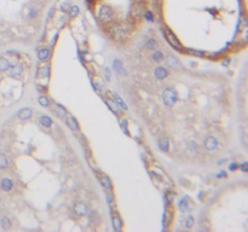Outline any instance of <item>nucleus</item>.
<instances>
[{
	"label": "nucleus",
	"instance_id": "f257e3e1",
	"mask_svg": "<svg viewBox=\"0 0 248 232\" xmlns=\"http://www.w3.org/2000/svg\"><path fill=\"white\" fill-rule=\"evenodd\" d=\"M98 18L102 23H104V24H108V23H111L114 20V12H113V9H111L110 6H107V5H103L99 7L98 10Z\"/></svg>",
	"mask_w": 248,
	"mask_h": 232
},
{
	"label": "nucleus",
	"instance_id": "f03ea898",
	"mask_svg": "<svg viewBox=\"0 0 248 232\" xmlns=\"http://www.w3.org/2000/svg\"><path fill=\"white\" fill-rule=\"evenodd\" d=\"M162 100L165 103V105L172 107L177 100V92H175L172 87H167L162 92Z\"/></svg>",
	"mask_w": 248,
	"mask_h": 232
},
{
	"label": "nucleus",
	"instance_id": "7ed1b4c3",
	"mask_svg": "<svg viewBox=\"0 0 248 232\" xmlns=\"http://www.w3.org/2000/svg\"><path fill=\"white\" fill-rule=\"evenodd\" d=\"M163 34H165V38H166V40L167 41L170 42V45L173 47V49H175V50H182L183 47H182V44H180V41L177 39V36H175L171 30H168V29H163Z\"/></svg>",
	"mask_w": 248,
	"mask_h": 232
},
{
	"label": "nucleus",
	"instance_id": "20e7f679",
	"mask_svg": "<svg viewBox=\"0 0 248 232\" xmlns=\"http://www.w3.org/2000/svg\"><path fill=\"white\" fill-rule=\"evenodd\" d=\"M110 35L114 40H124L126 36V29L121 26V24H115L110 28Z\"/></svg>",
	"mask_w": 248,
	"mask_h": 232
},
{
	"label": "nucleus",
	"instance_id": "39448f33",
	"mask_svg": "<svg viewBox=\"0 0 248 232\" xmlns=\"http://www.w3.org/2000/svg\"><path fill=\"white\" fill-rule=\"evenodd\" d=\"M97 177H98V180H99V183H101V185L104 187L105 190H108V191H111L113 190V185H111V181H110V179H109V177L107 174H104V173H98L97 174Z\"/></svg>",
	"mask_w": 248,
	"mask_h": 232
},
{
	"label": "nucleus",
	"instance_id": "423d86ee",
	"mask_svg": "<svg viewBox=\"0 0 248 232\" xmlns=\"http://www.w3.org/2000/svg\"><path fill=\"white\" fill-rule=\"evenodd\" d=\"M131 16L134 20H140L143 16H144V6L139 3L134 4L132 10H131Z\"/></svg>",
	"mask_w": 248,
	"mask_h": 232
},
{
	"label": "nucleus",
	"instance_id": "0eeeda50",
	"mask_svg": "<svg viewBox=\"0 0 248 232\" xmlns=\"http://www.w3.org/2000/svg\"><path fill=\"white\" fill-rule=\"evenodd\" d=\"M74 212L78 217H85V215H87V213H89V207L84 202H79L74 206Z\"/></svg>",
	"mask_w": 248,
	"mask_h": 232
},
{
	"label": "nucleus",
	"instance_id": "6e6552de",
	"mask_svg": "<svg viewBox=\"0 0 248 232\" xmlns=\"http://www.w3.org/2000/svg\"><path fill=\"white\" fill-rule=\"evenodd\" d=\"M50 49H47V47H41L39 51H38V58L41 61V62H45L50 58Z\"/></svg>",
	"mask_w": 248,
	"mask_h": 232
},
{
	"label": "nucleus",
	"instance_id": "1a4fd4ad",
	"mask_svg": "<svg viewBox=\"0 0 248 232\" xmlns=\"http://www.w3.org/2000/svg\"><path fill=\"white\" fill-rule=\"evenodd\" d=\"M23 73V68L22 65H15V67H10L9 69V75L11 77H20Z\"/></svg>",
	"mask_w": 248,
	"mask_h": 232
},
{
	"label": "nucleus",
	"instance_id": "9d476101",
	"mask_svg": "<svg viewBox=\"0 0 248 232\" xmlns=\"http://www.w3.org/2000/svg\"><path fill=\"white\" fill-rule=\"evenodd\" d=\"M218 145V141L214 137H208L205 140V148L207 150H214Z\"/></svg>",
	"mask_w": 248,
	"mask_h": 232
},
{
	"label": "nucleus",
	"instance_id": "9b49d317",
	"mask_svg": "<svg viewBox=\"0 0 248 232\" xmlns=\"http://www.w3.org/2000/svg\"><path fill=\"white\" fill-rule=\"evenodd\" d=\"M166 63H167V65H168L170 68H173V69H178L179 68V62L177 61L175 57H173V56H167Z\"/></svg>",
	"mask_w": 248,
	"mask_h": 232
},
{
	"label": "nucleus",
	"instance_id": "f8f14e48",
	"mask_svg": "<svg viewBox=\"0 0 248 232\" xmlns=\"http://www.w3.org/2000/svg\"><path fill=\"white\" fill-rule=\"evenodd\" d=\"M18 117L21 118V120H28V118H30V116H31V110L29 109V108H23V109H21L20 111H18Z\"/></svg>",
	"mask_w": 248,
	"mask_h": 232
},
{
	"label": "nucleus",
	"instance_id": "ddd939ff",
	"mask_svg": "<svg viewBox=\"0 0 248 232\" xmlns=\"http://www.w3.org/2000/svg\"><path fill=\"white\" fill-rule=\"evenodd\" d=\"M67 125L69 128L73 131V132H76L79 130V127H78V122L75 121V118L73 116H67Z\"/></svg>",
	"mask_w": 248,
	"mask_h": 232
},
{
	"label": "nucleus",
	"instance_id": "4468645a",
	"mask_svg": "<svg viewBox=\"0 0 248 232\" xmlns=\"http://www.w3.org/2000/svg\"><path fill=\"white\" fill-rule=\"evenodd\" d=\"M0 186H1V189H3L4 191H6V192H7V191H10V190L12 189V186H13L12 180L5 178V179L1 180V183H0Z\"/></svg>",
	"mask_w": 248,
	"mask_h": 232
},
{
	"label": "nucleus",
	"instance_id": "2eb2a0df",
	"mask_svg": "<svg viewBox=\"0 0 248 232\" xmlns=\"http://www.w3.org/2000/svg\"><path fill=\"white\" fill-rule=\"evenodd\" d=\"M154 74H155V77H157L159 80H162V79L167 77V70L165 68H162V67H157L155 69Z\"/></svg>",
	"mask_w": 248,
	"mask_h": 232
},
{
	"label": "nucleus",
	"instance_id": "dca6fc26",
	"mask_svg": "<svg viewBox=\"0 0 248 232\" xmlns=\"http://www.w3.org/2000/svg\"><path fill=\"white\" fill-rule=\"evenodd\" d=\"M113 227L116 231H121L122 230V221L117 215H114L113 217Z\"/></svg>",
	"mask_w": 248,
	"mask_h": 232
},
{
	"label": "nucleus",
	"instance_id": "f3484780",
	"mask_svg": "<svg viewBox=\"0 0 248 232\" xmlns=\"http://www.w3.org/2000/svg\"><path fill=\"white\" fill-rule=\"evenodd\" d=\"M114 70L116 71V73H119V74H125L126 73L121 61H119V59H115L114 61Z\"/></svg>",
	"mask_w": 248,
	"mask_h": 232
},
{
	"label": "nucleus",
	"instance_id": "a211bd4d",
	"mask_svg": "<svg viewBox=\"0 0 248 232\" xmlns=\"http://www.w3.org/2000/svg\"><path fill=\"white\" fill-rule=\"evenodd\" d=\"M53 110H54V113L57 114L59 117H66V115H67L66 109L63 108L62 105H59V104H56L54 108H53Z\"/></svg>",
	"mask_w": 248,
	"mask_h": 232
},
{
	"label": "nucleus",
	"instance_id": "6ab92c4d",
	"mask_svg": "<svg viewBox=\"0 0 248 232\" xmlns=\"http://www.w3.org/2000/svg\"><path fill=\"white\" fill-rule=\"evenodd\" d=\"M11 67L10 62L7 61L6 58H0V71H5V70H9Z\"/></svg>",
	"mask_w": 248,
	"mask_h": 232
},
{
	"label": "nucleus",
	"instance_id": "aec40b11",
	"mask_svg": "<svg viewBox=\"0 0 248 232\" xmlns=\"http://www.w3.org/2000/svg\"><path fill=\"white\" fill-rule=\"evenodd\" d=\"M113 99H115V102H116V104L117 105L121 108V109H124V110H126L127 109V107H126V104H125V102L120 98V95L119 94H116V93H114L113 94Z\"/></svg>",
	"mask_w": 248,
	"mask_h": 232
},
{
	"label": "nucleus",
	"instance_id": "412c9836",
	"mask_svg": "<svg viewBox=\"0 0 248 232\" xmlns=\"http://www.w3.org/2000/svg\"><path fill=\"white\" fill-rule=\"evenodd\" d=\"M40 122H41V125L44 127H47V128L52 126V120L49 116H41L40 117Z\"/></svg>",
	"mask_w": 248,
	"mask_h": 232
},
{
	"label": "nucleus",
	"instance_id": "4be33fe9",
	"mask_svg": "<svg viewBox=\"0 0 248 232\" xmlns=\"http://www.w3.org/2000/svg\"><path fill=\"white\" fill-rule=\"evenodd\" d=\"M68 11H69V15H70V17H71V18L76 17V16L79 15V12H80V10H79V6H76V5L70 6Z\"/></svg>",
	"mask_w": 248,
	"mask_h": 232
},
{
	"label": "nucleus",
	"instance_id": "5701e85b",
	"mask_svg": "<svg viewBox=\"0 0 248 232\" xmlns=\"http://www.w3.org/2000/svg\"><path fill=\"white\" fill-rule=\"evenodd\" d=\"M9 164V161H7V157L4 154H0V169H5Z\"/></svg>",
	"mask_w": 248,
	"mask_h": 232
},
{
	"label": "nucleus",
	"instance_id": "b1692460",
	"mask_svg": "<svg viewBox=\"0 0 248 232\" xmlns=\"http://www.w3.org/2000/svg\"><path fill=\"white\" fill-rule=\"evenodd\" d=\"M70 6L71 5L69 3V0H62V1L59 3V10L61 11H68Z\"/></svg>",
	"mask_w": 248,
	"mask_h": 232
},
{
	"label": "nucleus",
	"instance_id": "393cba45",
	"mask_svg": "<svg viewBox=\"0 0 248 232\" xmlns=\"http://www.w3.org/2000/svg\"><path fill=\"white\" fill-rule=\"evenodd\" d=\"M188 208H189V203L187 201V198H183L179 201V209L182 212H187L188 210Z\"/></svg>",
	"mask_w": 248,
	"mask_h": 232
},
{
	"label": "nucleus",
	"instance_id": "a878e982",
	"mask_svg": "<svg viewBox=\"0 0 248 232\" xmlns=\"http://www.w3.org/2000/svg\"><path fill=\"white\" fill-rule=\"evenodd\" d=\"M49 73H50L49 67H41L38 71L39 76H43V77H47V76H49Z\"/></svg>",
	"mask_w": 248,
	"mask_h": 232
},
{
	"label": "nucleus",
	"instance_id": "bb28decb",
	"mask_svg": "<svg viewBox=\"0 0 248 232\" xmlns=\"http://www.w3.org/2000/svg\"><path fill=\"white\" fill-rule=\"evenodd\" d=\"M105 103L108 104V107L110 108V110H111V111H114L115 114H119V108H117V104H116V103H113V102L109 100V99H107V100H105Z\"/></svg>",
	"mask_w": 248,
	"mask_h": 232
},
{
	"label": "nucleus",
	"instance_id": "cd10ccee",
	"mask_svg": "<svg viewBox=\"0 0 248 232\" xmlns=\"http://www.w3.org/2000/svg\"><path fill=\"white\" fill-rule=\"evenodd\" d=\"M38 102H39L40 105H41V107H45V108L50 105V100L47 99V97H45V95H41V97H39Z\"/></svg>",
	"mask_w": 248,
	"mask_h": 232
},
{
	"label": "nucleus",
	"instance_id": "c85d7f7f",
	"mask_svg": "<svg viewBox=\"0 0 248 232\" xmlns=\"http://www.w3.org/2000/svg\"><path fill=\"white\" fill-rule=\"evenodd\" d=\"M165 199H166V203L167 204H171L173 202V199H174V194L171 192V191H168V192L165 195Z\"/></svg>",
	"mask_w": 248,
	"mask_h": 232
},
{
	"label": "nucleus",
	"instance_id": "c756f323",
	"mask_svg": "<svg viewBox=\"0 0 248 232\" xmlns=\"http://www.w3.org/2000/svg\"><path fill=\"white\" fill-rule=\"evenodd\" d=\"M11 226V224H10V219L9 218H3L1 219V227L4 230H7V229H10Z\"/></svg>",
	"mask_w": 248,
	"mask_h": 232
},
{
	"label": "nucleus",
	"instance_id": "7c9ffc66",
	"mask_svg": "<svg viewBox=\"0 0 248 232\" xmlns=\"http://www.w3.org/2000/svg\"><path fill=\"white\" fill-rule=\"evenodd\" d=\"M160 148H161V150H163V151H168V140L162 139L160 141Z\"/></svg>",
	"mask_w": 248,
	"mask_h": 232
},
{
	"label": "nucleus",
	"instance_id": "2f4dec72",
	"mask_svg": "<svg viewBox=\"0 0 248 232\" xmlns=\"http://www.w3.org/2000/svg\"><path fill=\"white\" fill-rule=\"evenodd\" d=\"M144 17L147 18L148 22H153L154 21V15H153V12H150V11L144 12Z\"/></svg>",
	"mask_w": 248,
	"mask_h": 232
},
{
	"label": "nucleus",
	"instance_id": "473e14b6",
	"mask_svg": "<svg viewBox=\"0 0 248 232\" xmlns=\"http://www.w3.org/2000/svg\"><path fill=\"white\" fill-rule=\"evenodd\" d=\"M193 225H194V218L191 217V215H189V217L187 218V224H185V226H187L188 229H190Z\"/></svg>",
	"mask_w": 248,
	"mask_h": 232
},
{
	"label": "nucleus",
	"instance_id": "72a5a7b5",
	"mask_svg": "<svg viewBox=\"0 0 248 232\" xmlns=\"http://www.w3.org/2000/svg\"><path fill=\"white\" fill-rule=\"evenodd\" d=\"M153 58L156 61V62H160L162 58H163V56H162V53L161 52H155L154 53V56H153Z\"/></svg>",
	"mask_w": 248,
	"mask_h": 232
},
{
	"label": "nucleus",
	"instance_id": "f704fd0d",
	"mask_svg": "<svg viewBox=\"0 0 248 232\" xmlns=\"http://www.w3.org/2000/svg\"><path fill=\"white\" fill-rule=\"evenodd\" d=\"M171 220H172V214H171L170 212H167V213L165 214V221H166L167 225L170 224V221H171Z\"/></svg>",
	"mask_w": 248,
	"mask_h": 232
},
{
	"label": "nucleus",
	"instance_id": "c9c22d12",
	"mask_svg": "<svg viewBox=\"0 0 248 232\" xmlns=\"http://www.w3.org/2000/svg\"><path fill=\"white\" fill-rule=\"evenodd\" d=\"M148 47L149 49H156V42L154 41V40H149V42H148Z\"/></svg>",
	"mask_w": 248,
	"mask_h": 232
},
{
	"label": "nucleus",
	"instance_id": "e433bc0d",
	"mask_svg": "<svg viewBox=\"0 0 248 232\" xmlns=\"http://www.w3.org/2000/svg\"><path fill=\"white\" fill-rule=\"evenodd\" d=\"M121 127H122V130H125V133L126 134H130V132L127 131V122H126V120H124V121L121 122Z\"/></svg>",
	"mask_w": 248,
	"mask_h": 232
},
{
	"label": "nucleus",
	"instance_id": "4c0bfd02",
	"mask_svg": "<svg viewBox=\"0 0 248 232\" xmlns=\"http://www.w3.org/2000/svg\"><path fill=\"white\" fill-rule=\"evenodd\" d=\"M107 198H108L109 204H110V206H113V204H114V198H113V195H111V194H108V195H107Z\"/></svg>",
	"mask_w": 248,
	"mask_h": 232
},
{
	"label": "nucleus",
	"instance_id": "58836bf2",
	"mask_svg": "<svg viewBox=\"0 0 248 232\" xmlns=\"http://www.w3.org/2000/svg\"><path fill=\"white\" fill-rule=\"evenodd\" d=\"M189 52H190V53H193V54H195V56H201V57H202V56L205 54L203 52H200V51H195V50H189Z\"/></svg>",
	"mask_w": 248,
	"mask_h": 232
},
{
	"label": "nucleus",
	"instance_id": "ea45409f",
	"mask_svg": "<svg viewBox=\"0 0 248 232\" xmlns=\"http://www.w3.org/2000/svg\"><path fill=\"white\" fill-rule=\"evenodd\" d=\"M247 164H248L247 162H243V163H242L241 166H238V167L241 168V169H242L243 172H247V171H248V167H247Z\"/></svg>",
	"mask_w": 248,
	"mask_h": 232
},
{
	"label": "nucleus",
	"instance_id": "a19ab883",
	"mask_svg": "<svg viewBox=\"0 0 248 232\" xmlns=\"http://www.w3.org/2000/svg\"><path fill=\"white\" fill-rule=\"evenodd\" d=\"M238 168V164L237 163H231L230 166H229V169L230 171H235V169H237Z\"/></svg>",
	"mask_w": 248,
	"mask_h": 232
},
{
	"label": "nucleus",
	"instance_id": "79ce46f5",
	"mask_svg": "<svg viewBox=\"0 0 248 232\" xmlns=\"http://www.w3.org/2000/svg\"><path fill=\"white\" fill-rule=\"evenodd\" d=\"M107 71V80H110V73H109V69H105Z\"/></svg>",
	"mask_w": 248,
	"mask_h": 232
},
{
	"label": "nucleus",
	"instance_id": "37998d69",
	"mask_svg": "<svg viewBox=\"0 0 248 232\" xmlns=\"http://www.w3.org/2000/svg\"><path fill=\"white\" fill-rule=\"evenodd\" d=\"M218 177H225V173H224V172L219 173V175H218Z\"/></svg>",
	"mask_w": 248,
	"mask_h": 232
},
{
	"label": "nucleus",
	"instance_id": "c03bdc74",
	"mask_svg": "<svg viewBox=\"0 0 248 232\" xmlns=\"http://www.w3.org/2000/svg\"><path fill=\"white\" fill-rule=\"evenodd\" d=\"M137 1H143V0H137Z\"/></svg>",
	"mask_w": 248,
	"mask_h": 232
}]
</instances>
